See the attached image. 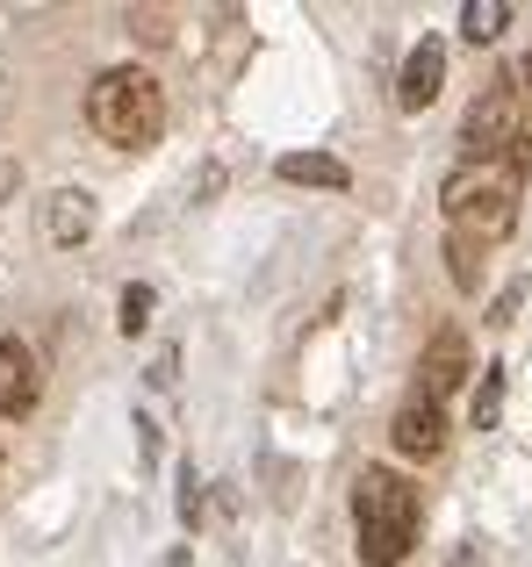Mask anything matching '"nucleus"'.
<instances>
[{"instance_id": "obj_1", "label": "nucleus", "mask_w": 532, "mask_h": 567, "mask_svg": "<svg viewBox=\"0 0 532 567\" xmlns=\"http://www.w3.org/2000/svg\"><path fill=\"white\" fill-rule=\"evenodd\" d=\"M525 173H532V144L519 137L504 158H468V166H453L447 187H439V208H447V274H453L461 295H475L482 259H490L511 237V223H519Z\"/></svg>"}, {"instance_id": "obj_2", "label": "nucleus", "mask_w": 532, "mask_h": 567, "mask_svg": "<svg viewBox=\"0 0 532 567\" xmlns=\"http://www.w3.org/2000/svg\"><path fill=\"white\" fill-rule=\"evenodd\" d=\"M418 488L396 467H360L352 474V532H360V560L367 567H403L418 546Z\"/></svg>"}, {"instance_id": "obj_3", "label": "nucleus", "mask_w": 532, "mask_h": 567, "mask_svg": "<svg viewBox=\"0 0 532 567\" xmlns=\"http://www.w3.org/2000/svg\"><path fill=\"white\" fill-rule=\"evenodd\" d=\"M86 123H94V137L115 144V152H144V144H158V130H166V94H158L152 72L109 65L86 86Z\"/></svg>"}, {"instance_id": "obj_4", "label": "nucleus", "mask_w": 532, "mask_h": 567, "mask_svg": "<svg viewBox=\"0 0 532 567\" xmlns=\"http://www.w3.org/2000/svg\"><path fill=\"white\" fill-rule=\"evenodd\" d=\"M519 137H525V86H519V72H497L475 94V109L461 115V144H468V158H504Z\"/></svg>"}, {"instance_id": "obj_5", "label": "nucleus", "mask_w": 532, "mask_h": 567, "mask_svg": "<svg viewBox=\"0 0 532 567\" xmlns=\"http://www.w3.org/2000/svg\"><path fill=\"white\" fill-rule=\"evenodd\" d=\"M468 374H475V367H468V338H461V323L432 331V346H424V360H418V395L447 410V395H453V388H461Z\"/></svg>"}, {"instance_id": "obj_6", "label": "nucleus", "mask_w": 532, "mask_h": 567, "mask_svg": "<svg viewBox=\"0 0 532 567\" xmlns=\"http://www.w3.org/2000/svg\"><path fill=\"white\" fill-rule=\"evenodd\" d=\"M439 86H447V43L418 37V43H410V58H403V72H396V109H403V115L432 109Z\"/></svg>"}, {"instance_id": "obj_7", "label": "nucleus", "mask_w": 532, "mask_h": 567, "mask_svg": "<svg viewBox=\"0 0 532 567\" xmlns=\"http://www.w3.org/2000/svg\"><path fill=\"white\" fill-rule=\"evenodd\" d=\"M389 439H396V453H403V460H432L439 445H447V410H439V402H424L418 388H410V395L396 402Z\"/></svg>"}, {"instance_id": "obj_8", "label": "nucleus", "mask_w": 532, "mask_h": 567, "mask_svg": "<svg viewBox=\"0 0 532 567\" xmlns=\"http://www.w3.org/2000/svg\"><path fill=\"white\" fill-rule=\"evenodd\" d=\"M37 395H43V374L29 360V346L22 338H0V416H29Z\"/></svg>"}, {"instance_id": "obj_9", "label": "nucleus", "mask_w": 532, "mask_h": 567, "mask_svg": "<svg viewBox=\"0 0 532 567\" xmlns=\"http://www.w3.org/2000/svg\"><path fill=\"white\" fill-rule=\"evenodd\" d=\"M43 237H51L58 251L86 245V237H94V194L86 187H58L51 202H43Z\"/></svg>"}, {"instance_id": "obj_10", "label": "nucleus", "mask_w": 532, "mask_h": 567, "mask_svg": "<svg viewBox=\"0 0 532 567\" xmlns=\"http://www.w3.org/2000/svg\"><path fill=\"white\" fill-rule=\"evenodd\" d=\"M274 173L288 187H324V194H346L352 187V166H346V158H331V152H288Z\"/></svg>"}, {"instance_id": "obj_11", "label": "nucleus", "mask_w": 532, "mask_h": 567, "mask_svg": "<svg viewBox=\"0 0 532 567\" xmlns=\"http://www.w3.org/2000/svg\"><path fill=\"white\" fill-rule=\"evenodd\" d=\"M497 416H504V360L475 367V388H468V424L497 431Z\"/></svg>"}, {"instance_id": "obj_12", "label": "nucleus", "mask_w": 532, "mask_h": 567, "mask_svg": "<svg viewBox=\"0 0 532 567\" xmlns=\"http://www.w3.org/2000/svg\"><path fill=\"white\" fill-rule=\"evenodd\" d=\"M504 29H511V8H504V0H468V8H461V37L468 43H497Z\"/></svg>"}, {"instance_id": "obj_13", "label": "nucleus", "mask_w": 532, "mask_h": 567, "mask_svg": "<svg viewBox=\"0 0 532 567\" xmlns=\"http://www.w3.org/2000/svg\"><path fill=\"white\" fill-rule=\"evenodd\" d=\"M152 309H158V295L144 288V280H130L123 302H115V323H123V338H144V331H152Z\"/></svg>"}, {"instance_id": "obj_14", "label": "nucleus", "mask_w": 532, "mask_h": 567, "mask_svg": "<svg viewBox=\"0 0 532 567\" xmlns=\"http://www.w3.org/2000/svg\"><path fill=\"white\" fill-rule=\"evenodd\" d=\"M202 511H209V496H202V474H195V467H181V525L195 532V525H202Z\"/></svg>"}, {"instance_id": "obj_15", "label": "nucleus", "mask_w": 532, "mask_h": 567, "mask_svg": "<svg viewBox=\"0 0 532 567\" xmlns=\"http://www.w3.org/2000/svg\"><path fill=\"white\" fill-rule=\"evenodd\" d=\"M519 309H525V280H511V288H504V295L490 302V317H482V323H490V331H504V323L519 317Z\"/></svg>"}, {"instance_id": "obj_16", "label": "nucleus", "mask_w": 532, "mask_h": 567, "mask_svg": "<svg viewBox=\"0 0 532 567\" xmlns=\"http://www.w3.org/2000/svg\"><path fill=\"white\" fill-rule=\"evenodd\" d=\"M173 367H181V352H158V360H152V374H144V381H152V388H173Z\"/></svg>"}, {"instance_id": "obj_17", "label": "nucleus", "mask_w": 532, "mask_h": 567, "mask_svg": "<svg viewBox=\"0 0 532 567\" xmlns=\"http://www.w3.org/2000/svg\"><path fill=\"white\" fill-rule=\"evenodd\" d=\"M216 187H224V166H202V181H195V202H209Z\"/></svg>"}, {"instance_id": "obj_18", "label": "nucleus", "mask_w": 532, "mask_h": 567, "mask_svg": "<svg viewBox=\"0 0 532 567\" xmlns=\"http://www.w3.org/2000/svg\"><path fill=\"white\" fill-rule=\"evenodd\" d=\"M137 445H144V460H158V424L152 416H137Z\"/></svg>"}, {"instance_id": "obj_19", "label": "nucleus", "mask_w": 532, "mask_h": 567, "mask_svg": "<svg viewBox=\"0 0 532 567\" xmlns=\"http://www.w3.org/2000/svg\"><path fill=\"white\" fill-rule=\"evenodd\" d=\"M14 187H22V173H14V166H8V158H0V208H8V202H14Z\"/></svg>"}, {"instance_id": "obj_20", "label": "nucleus", "mask_w": 532, "mask_h": 567, "mask_svg": "<svg viewBox=\"0 0 532 567\" xmlns=\"http://www.w3.org/2000/svg\"><path fill=\"white\" fill-rule=\"evenodd\" d=\"M482 560H490V554H482V546H475V539H468V546H461V554H453V567H482Z\"/></svg>"}, {"instance_id": "obj_21", "label": "nucleus", "mask_w": 532, "mask_h": 567, "mask_svg": "<svg viewBox=\"0 0 532 567\" xmlns=\"http://www.w3.org/2000/svg\"><path fill=\"white\" fill-rule=\"evenodd\" d=\"M519 80H525V86H532V51H525V65H519Z\"/></svg>"}]
</instances>
